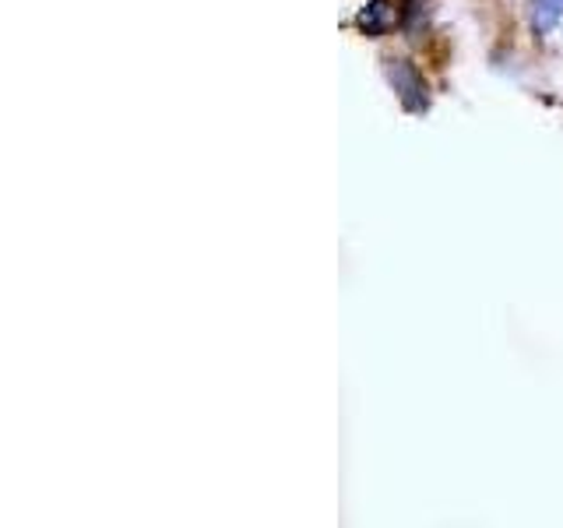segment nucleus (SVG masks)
I'll list each match as a JSON object with an SVG mask.
<instances>
[{
	"instance_id": "1",
	"label": "nucleus",
	"mask_w": 563,
	"mask_h": 528,
	"mask_svg": "<svg viewBox=\"0 0 563 528\" xmlns=\"http://www.w3.org/2000/svg\"><path fill=\"white\" fill-rule=\"evenodd\" d=\"M563 14V0H536V25L539 29H553Z\"/></svg>"
}]
</instances>
